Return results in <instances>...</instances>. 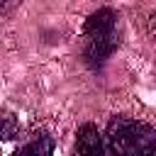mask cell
Instances as JSON below:
<instances>
[{"mask_svg":"<svg viewBox=\"0 0 156 156\" xmlns=\"http://www.w3.org/2000/svg\"><path fill=\"white\" fill-rule=\"evenodd\" d=\"M105 146L110 156H156V127L136 117H112Z\"/></svg>","mask_w":156,"mask_h":156,"instance_id":"1","label":"cell"},{"mask_svg":"<svg viewBox=\"0 0 156 156\" xmlns=\"http://www.w3.org/2000/svg\"><path fill=\"white\" fill-rule=\"evenodd\" d=\"M117 39V12L110 7L95 10L83 24V61L88 68L100 71L115 54Z\"/></svg>","mask_w":156,"mask_h":156,"instance_id":"2","label":"cell"},{"mask_svg":"<svg viewBox=\"0 0 156 156\" xmlns=\"http://www.w3.org/2000/svg\"><path fill=\"white\" fill-rule=\"evenodd\" d=\"M76 156H107V146L95 124L85 122L76 132Z\"/></svg>","mask_w":156,"mask_h":156,"instance_id":"3","label":"cell"},{"mask_svg":"<svg viewBox=\"0 0 156 156\" xmlns=\"http://www.w3.org/2000/svg\"><path fill=\"white\" fill-rule=\"evenodd\" d=\"M54 146L56 141L49 132H34L12 151V156H54Z\"/></svg>","mask_w":156,"mask_h":156,"instance_id":"4","label":"cell"},{"mask_svg":"<svg viewBox=\"0 0 156 156\" xmlns=\"http://www.w3.org/2000/svg\"><path fill=\"white\" fill-rule=\"evenodd\" d=\"M20 132V122L12 112H0V144L15 139Z\"/></svg>","mask_w":156,"mask_h":156,"instance_id":"5","label":"cell"},{"mask_svg":"<svg viewBox=\"0 0 156 156\" xmlns=\"http://www.w3.org/2000/svg\"><path fill=\"white\" fill-rule=\"evenodd\" d=\"M22 0H0V17H5V15H10L17 5H20Z\"/></svg>","mask_w":156,"mask_h":156,"instance_id":"6","label":"cell"}]
</instances>
